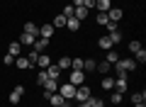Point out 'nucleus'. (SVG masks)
Returning <instances> with one entry per match:
<instances>
[{
  "label": "nucleus",
  "instance_id": "17",
  "mask_svg": "<svg viewBox=\"0 0 146 107\" xmlns=\"http://www.w3.org/2000/svg\"><path fill=\"white\" fill-rule=\"evenodd\" d=\"M88 12H90V10H85L83 5H80V7H73V17H76V20H80V22L88 17Z\"/></svg>",
  "mask_w": 146,
  "mask_h": 107
},
{
  "label": "nucleus",
  "instance_id": "36",
  "mask_svg": "<svg viewBox=\"0 0 146 107\" xmlns=\"http://www.w3.org/2000/svg\"><path fill=\"white\" fill-rule=\"evenodd\" d=\"M36 83H39V85H44V83H46V73H39V76H36Z\"/></svg>",
  "mask_w": 146,
  "mask_h": 107
},
{
  "label": "nucleus",
  "instance_id": "37",
  "mask_svg": "<svg viewBox=\"0 0 146 107\" xmlns=\"http://www.w3.org/2000/svg\"><path fill=\"white\" fill-rule=\"evenodd\" d=\"M83 7H85V10H93V7H95V0H83Z\"/></svg>",
  "mask_w": 146,
  "mask_h": 107
},
{
  "label": "nucleus",
  "instance_id": "19",
  "mask_svg": "<svg viewBox=\"0 0 146 107\" xmlns=\"http://www.w3.org/2000/svg\"><path fill=\"white\" fill-rule=\"evenodd\" d=\"M34 39H36L34 34H27V32H22V37H20V44H22V46H32V44H34Z\"/></svg>",
  "mask_w": 146,
  "mask_h": 107
},
{
  "label": "nucleus",
  "instance_id": "21",
  "mask_svg": "<svg viewBox=\"0 0 146 107\" xmlns=\"http://www.w3.org/2000/svg\"><path fill=\"white\" fill-rule=\"evenodd\" d=\"M95 7H98L100 12H107L110 7H112V0H95Z\"/></svg>",
  "mask_w": 146,
  "mask_h": 107
},
{
  "label": "nucleus",
  "instance_id": "18",
  "mask_svg": "<svg viewBox=\"0 0 146 107\" xmlns=\"http://www.w3.org/2000/svg\"><path fill=\"white\" fill-rule=\"evenodd\" d=\"M98 46H100V49H102V51H110V49H112V46H115V44L110 41V37H100V39H98Z\"/></svg>",
  "mask_w": 146,
  "mask_h": 107
},
{
  "label": "nucleus",
  "instance_id": "29",
  "mask_svg": "<svg viewBox=\"0 0 146 107\" xmlns=\"http://www.w3.org/2000/svg\"><path fill=\"white\" fill-rule=\"evenodd\" d=\"M110 102H112V105H122V92H112V95H110Z\"/></svg>",
  "mask_w": 146,
  "mask_h": 107
},
{
  "label": "nucleus",
  "instance_id": "14",
  "mask_svg": "<svg viewBox=\"0 0 146 107\" xmlns=\"http://www.w3.org/2000/svg\"><path fill=\"white\" fill-rule=\"evenodd\" d=\"M127 88H129V85H127V78L117 76V78H115V90H117V92H127Z\"/></svg>",
  "mask_w": 146,
  "mask_h": 107
},
{
  "label": "nucleus",
  "instance_id": "41",
  "mask_svg": "<svg viewBox=\"0 0 146 107\" xmlns=\"http://www.w3.org/2000/svg\"><path fill=\"white\" fill-rule=\"evenodd\" d=\"M78 107H90V102L85 100V102H78Z\"/></svg>",
  "mask_w": 146,
  "mask_h": 107
},
{
  "label": "nucleus",
  "instance_id": "9",
  "mask_svg": "<svg viewBox=\"0 0 146 107\" xmlns=\"http://www.w3.org/2000/svg\"><path fill=\"white\" fill-rule=\"evenodd\" d=\"M39 37H44V39H51V37H54V25H51V22H46V25L39 27Z\"/></svg>",
  "mask_w": 146,
  "mask_h": 107
},
{
  "label": "nucleus",
  "instance_id": "30",
  "mask_svg": "<svg viewBox=\"0 0 146 107\" xmlns=\"http://www.w3.org/2000/svg\"><path fill=\"white\" fill-rule=\"evenodd\" d=\"M95 71H100V73H110V71H112V66H110L107 61H102V63H98V68H95Z\"/></svg>",
  "mask_w": 146,
  "mask_h": 107
},
{
  "label": "nucleus",
  "instance_id": "24",
  "mask_svg": "<svg viewBox=\"0 0 146 107\" xmlns=\"http://www.w3.org/2000/svg\"><path fill=\"white\" fill-rule=\"evenodd\" d=\"M25 32H27V34H34V37H39V27H36L34 22H27V25H25Z\"/></svg>",
  "mask_w": 146,
  "mask_h": 107
},
{
  "label": "nucleus",
  "instance_id": "13",
  "mask_svg": "<svg viewBox=\"0 0 146 107\" xmlns=\"http://www.w3.org/2000/svg\"><path fill=\"white\" fill-rule=\"evenodd\" d=\"M44 90H46V95H51V92H56L58 90V80H51V78H46V83H44Z\"/></svg>",
  "mask_w": 146,
  "mask_h": 107
},
{
  "label": "nucleus",
  "instance_id": "12",
  "mask_svg": "<svg viewBox=\"0 0 146 107\" xmlns=\"http://www.w3.org/2000/svg\"><path fill=\"white\" fill-rule=\"evenodd\" d=\"M66 29H71V32H78L80 29V20H76V17H66Z\"/></svg>",
  "mask_w": 146,
  "mask_h": 107
},
{
  "label": "nucleus",
  "instance_id": "25",
  "mask_svg": "<svg viewBox=\"0 0 146 107\" xmlns=\"http://www.w3.org/2000/svg\"><path fill=\"white\" fill-rule=\"evenodd\" d=\"M51 25H54V29H56V27H66V15H56Z\"/></svg>",
  "mask_w": 146,
  "mask_h": 107
},
{
  "label": "nucleus",
  "instance_id": "28",
  "mask_svg": "<svg viewBox=\"0 0 146 107\" xmlns=\"http://www.w3.org/2000/svg\"><path fill=\"white\" fill-rule=\"evenodd\" d=\"M95 68H98V61H93V58L83 61V71H95Z\"/></svg>",
  "mask_w": 146,
  "mask_h": 107
},
{
  "label": "nucleus",
  "instance_id": "40",
  "mask_svg": "<svg viewBox=\"0 0 146 107\" xmlns=\"http://www.w3.org/2000/svg\"><path fill=\"white\" fill-rule=\"evenodd\" d=\"M83 5V0H73V7H80Z\"/></svg>",
  "mask_w": 146,
  "mask_h": 107
},
{
  "label": "nucleus",
  "instance_id": "39",
  "mask_svg": "<svg viewBox=\"0 0 146 107\" xmlns=\"http://www.w3.org/2000/svg\"><path fill=\"white\" fill-rule=\"evenodd\" d=\"M63 15H66V17H71V15H73V5H68V7H63Z\"/></svg>",
  "mask_w": 146,
  "mask_h": 107
},
{
  "label": "nucleus",
  "instance_id": "20",
  "mask_svg": "<svg viewBox=\"0 0 146 107\" xmlns=\"http://www.w3.org/2000/svg\"><path fill=\"white\" fill-rule=\"evenodd\" d=\"M105 61H107L110 66H115V63L119 61V54H117L115 49H110V51H107V56H105Z\"/></svg>",
  "mask_w": 146,
  "mask_h": 107
},
{
  "label": "nucleus",
  "instance_id": "2",
  "mask_svg": "<svg viewBox=\"0 0 146 107\" xmlns=\"http://www.w3.org/2000/svg\"><path fill=\"white\" fill-rule=\"evenodd\" d=\"M58 95H63V100H71L73 95H76V85H71V83H63V85H58Z\"/></svg>",
  "mask_w": 146,
  "mask_h": 107
},
{
  "label": "nucleus",
  "instance_id": "16",
  "mask_svg": "<svg viewBox=\"0 0 146 107\" xmlns=\"http://www.w3.org/2000/svg\"><path fill=\"white\" fill-rule=\"evenodd\" d=\"M63 95H58V92H51V95H49V105L51 107H58V105H63Z\"/></svg>",
  "mask_w": 146,
  "mask_h": 107
},
{
  "label": "nucleus",
  "instance_id": "34",
  "mask_svg": "<svg viewBox=\"0 0 146 107\" xmlns=\"http://www.w3.org/2000/svg\"><path fill=\"white\" fill-rule=\"evenodd\" d=\"M139 49H144V46H141L139 41H129V51H131V54H136Z\"/></svg>",
  "mask_w": 146,
  "mask_h": 107
},
{
  "label": "nucleus",
  "instance_id": "4",
  "mask_svg": "<svg viewBox=\"0 0 146 107\" xmlns=\"http://www.w3.org/2000/svg\"><path fill=\"white\" fill-rule=\"evenodd\" d=\"M90 95H93V92H90V88H88V85L83 83V85H78V88H76V95H73V97H76L78 102H85V100H88Z\"/></svg>",
  "mask_w": 146,
  "mask_h": 107
},
{
  "label": "nucleus",
  "instance_id": "8",
  "mask_svg": "<svg viewBox=\"0 0 146 107\" xmlns=\"http://www.w3.org/2000/svg\"><path fill=\"white\" fill-rule=\"evenodd\" d=\"M122 15H124L122 7H110V10H107V20H110V22H119Z\"/></svg>",
  "mask_w": 146,
  "mask_h": 107
},
{
  "label": "nucleus",
  "instance_id": "38",
  "mask_svg": "<svg viewBox=\"0 0 146 107\" xmlns=\"http://www.w3.org/2000/svg\"><path fill=\"white\" fill-rule=\"evenodd\" d=\"M105 27H107V32H117V22H107Z\"/></svg>",
  "mask_w": 146,
  "mask_h": 107
},
{
  "label": "nucleus",
  "instance_id": "23",
  "mask_svg": "<svg viewBox=\"0 0 146 107\" xmlns=\"http://www.w3.org/2000/svg\"><path fill=\"white\" fill-rule=\"evenodd\" d=\"M102 88H105V90H115V78H112V76H105L102 78Z\"/></svg>",
  "mask_w": 146,
  "mask_h": 107
},
{
  "label": "nucleus",
  "instance_id": "22",
  "mask_svg": "<svg viewBox=\"0 0 146 107\" xmlns=\"http://www.w3.org/2000/svg\"><path fill=\"white\" fill-rule=\"evenodd\" d=\"M61 71H71V56H61L58 58V63H56Z\"/></svg>",
  "mask_w": 146,
  "mask_h": 107
},
{
  "label": "nucleus",
  "instance_id": "42",
  "mask_svg": "<svg viewBox=\"0 0 146 107\" xmlns=\"http://www.w3.org/2000/svg\"><path fill=\"white\" fill-rule=\"evenodd\" d=\"M134 107H146V102H139V105H134Z\"/></svg>",
  "mask_w": 146,
  "mask_h": 107
},
{
  "label": "nucleus",
  "instance_id": "10",
  "mask_svg": "<svg viewBox=\"0 0 146 107\" xmlns=\"http://www.w3.org/2000/svg\"><path fill=\"white\" fill-rule=\"evenodd\" d=\"M15 66L20 68V71H27V68H32L34 63H32V61H29L27 56H17V58H15Z\"/></svg>",
  "mask_w": 146,
  "mask_h": 107
},
{
  "label": "nucleus",
  "instance_id": "26",
  "mask_svg": "<svg viewBox=\"0 0 146 107\" xmlns=\"http://www.w3.org/2000/svg\"><path fill=\"white\" fill-rule=\"evenodd\" d=\"M134 61H136V66H139V63H146V51H144V49H139V51L134 54Z\"/></svg>",
  "mask_w": 146,
  "mask_h": 107
},
{
  "label": "nucleus",
  "instance_id": "31",
  "mask_svg": "<svg viewBox=\"0 0 146 107\" xmlns=\"http://www.w3.org/2000/svg\"><path fill=\"white\" fill-rule=\"evenodd\" d=\"M110 41H112V44H119V41H122V34H119V32H110Z\"/></svg>",
  "mask_w": 146,
  "mask_h": 107
},
{
  "label": "nucleus",
  "instance_id": "1",
  "mask_svg": "<svg viewBox=\"0 0 146 107\" xmlns=\"http://www.w3.org/2000/svg\"><path fill=\"white\" fill-rule=\"evenodd\" d=\"M115 71H117V76L127 78L131 71H136V61L134 58H119V61L115 63Z\"/></svg>",
  "mask_w": 146,
  "mask_h": 107
},
{
  "label": "nucleus",
  "instance_id": "44",
  "mask_svg": "<svg viewBox=\"0 0 146 107\" xmlns=\"http://www.w3.org/2000/svg\"><path fill=\"white\" fill-rule=\"evenodd\" d=\"M100 107H105V105H100Z\"/></svg>",
  "mask_w": 146,
  "mask_h": 107
},
{
  "label": "nucleus",
  "instance_id": "6",
  "mask_svg": "<svg viewBox=\"0 0 146 107\" xmlns=\"http://www.w3.org/2000/svg\"><path fill=\"white\" fill-rule=\"evenodd\" d=\"M46 46H49V39H44V37H36L34 44H32V49H34L36 54H44V51H46Z\"/></svg>",
  "mask_w": 146,
  "mask_h": 107
},
{
  "label": "nucleus",
  "instance_id": "11",
  "mask_svg": "<svg viewBox=\"0 0 146 107\" xmlns=\"http://www.w3.org/2000/svg\"><path fill=\"white\" fill-rule=\"evenodd\" d=\"M7 54H10V56H22V44H20V41H12V44L10 46H7Z\"/></svg>",
  "mask_w": 146,
  "mask_h": 107
},
{
  "label": "nucleus",
  "instance_id": "5",
  "mask_svg": "<svg viewBox=\"0 0 146 107\" xmlns=\"http://www.w3.org/2000/svg\"><path fill=\"white\" fill-rule=\"evenodd\" d=\"M22 95H25V85H15L12 92H10V105H17L22 100Z\"/></svg>",
  "mask_w": 146,
  "mask_h": 107
},
{
  "label": "nucleus",
  "instance_id": "27",
  "mask_svg": "<svg viewBox=\"0 0 146 107\" xmlns=\"http://www.w3.org/2000/svg\"><path fill=\"white\" fill-rule=\"evenodd\" d=\"M131 102H134V105H139V102H146V92L141 90V92H134V95H131Z\"/></svg>",
  "mask_w": 146,
  "mask_h": 107
},
{
  "label": "nucleus",
  "instance_id": "7",
  "mask_svg": "<svg viewBox=\"0 0 146 107\" xmlns=\"http://www.w3.org/2000/svg\"><path fill=\"white\" fill-rule=\"evenodd\" d=\"M44 73H46V78H51V80H58L63 71H61V68L56 66V63H51V66H49V68H44Z\"/></svg>",
  "mask_w": 146,
  "mask_h": 107
},
{
  "label": "nucleus",
  "instance_id": "35",
  "mask_svg": "<svg viewBox=\"0 0 146 107\" xmlns=\"http://www.w3.org/2000/svg\"><path fill=\"white\" fill-rule=\"evenodd\" d=\"M36 56H39V54H36V51H34V49H29V54H27V58H29V61H32V63H36Z\"/></svg>",
  "mask_w": 146,
  "mask_h": 107
},
{
  "label": "nucleus",
  "instance_id": "3",
  "mask_svg": "<svg viewBox=\"0 0 146 107\" xmlns=\"http://www.w3.org/2000/svg\"><path fill=\"white\" fill-rule=\"evenodd\" d=\"M68 83L76 85V88L83 85V83H85V73H83V71H71V73H68Z\"/></svg>",
  "mask_w": 146,
  "mask_h": 107
},
{
  "label": "nucleus",
  "instance_id": "32",
  "mask_svg": "<svg viewBox=\"0 0 146 107\" xmlns=\"http://www.w3.org/2000/svg\"><path fill=\"white\" fill-rule=\"evenodd\" d=\"M107 22H110V20H107V12H100V15H98V25H100V27H105Z\"/></svg>",
  "mask_w": 146,
  "mask_h": 107
},
{
  "label": "nucleus",
  "instance_id": "15",
  "mask_svg": "<svg viewBox=\"0 0 146 107\" xmlns=\"http://www.w3.org/2000/svg\"><path fill=\"white\" fill-rule=\"evenodd\" d=\"M36 66H42V71L51 66V58H49V54H39V56H36Z\"/></svg>",
  "mask_w": 146,
  "mask_h": 107
},
{
  "label": "nucleus",
  "instance_id": "33",
  "mask_svg": "<svg viewBox=\"0 0 146 107\" xmlns=\"http://www.w3.org/2000/svg\"><path fill=\"white\" fill-rule=\"evenodd\" d=\"M3 63H5V66H15V56L5 54V56H3Z\"/></svg>",
  "mask_w": 146,
  "mask_h": 107
},
{
  "label": "nucleus",
  "instance_id": "43",
  "mask_svg": "<svg viewBox=\"0 0 146 107\" xmlns=\"http://www.w3.org/2000/svg\"><path fill=\"white\" fill-rule=\"evenodd\" d=\"M58 107H68V105H66V102H63V105H58Z\"/></svg>",
  "mask_w": 146,
  "mask_h": 107
}]
</instances>
